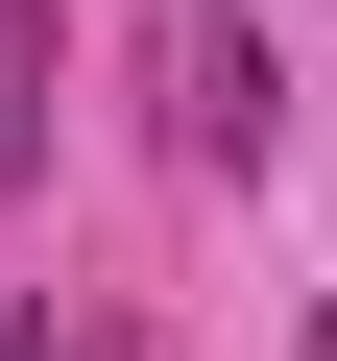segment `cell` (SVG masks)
<instances>
[{
	"label": "cell",
	"instance_id": "6da1fadb",
	"mask_svg": "<svg viewBox=\"0 0 337 361\" xmlns=\"http://www.w3.org/2000/svg\"><path fill=\"white\" fill-rule=\"evenodd\" d=\"M265 121H289V49L241 25V0H193V49H168V145H193V169H265Z\"/></svg>",
	"mask_w": 337,
	"mask_h": 361
},
{
	"label": "cell",
	"instance_id": "7a4b0ae2",
	"mask_svg": "<svg viewBox=\"0 0 337 361\" xmlns=\"http://www.w3.org/2000/svg\"><path fill=\"white\" fill-rule=\"evenodd\" d=\"M49 169V0H0V193Z\"/></svg>",
	"mask_w": 337,
	"mask_h": 361
},
{
	"label": "cell",
	"instance_id": "3957f363",
	"mask_svg": "<svg viewBox=\"0 0 337 361\" xmlns=\"http://www.w3.org/2000/svg\"><path fill=\"white\" fill-rule=\"evenodd\" d=\"M49 361H121V337H49Z\"/></svg>",
	"mask_w": 337,
	"mask_h": 361
},
{
	"label": "cell",
	"instance_id": "277c9868",
	"mask_svg": "<svg viewBox=\"0 0 337 361\" xmlns=\"http://www.w3.org/2000/svg\"><path fill=\"white\" fill-rule=\"evenodd\" d=\"M313 361H337V337H313Z\"/></svg>",
	"mask_w": 337,
	"mask_h": 361
}]
</instances>
